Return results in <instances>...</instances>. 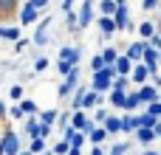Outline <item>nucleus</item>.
<instances>
[{
  "label": "nucleus",
  "instance_id": "obj_32",
  "mask_svg": "<svg viewBox=\"0 0 161 155\" xmlns=\"http://www.w3.org/2000/svg\"><path fill=\"white\" fill-rule=\"evenodd\" d=\"M17 11V0H0V14L3 17H11Z\"/></svg>",
  "mask_w": 161,
  "mask_h": 155
},
{
  "label": "nucleus",
  "instance_id": "obj_16",
  "mask_svg": "<svg viewBox=\"0 0 161 155\" xmlns=\"http://www.w3.org/2000/svg\"><path fill=\"white\" fill-rule=\"evenodd\" d=\"M96 25H99V31H102V37H105V40H110V37L116 34V25H113V17H105V14H99Z\"/></svg>",
  "mask_w": 161,
  "mask_h": 155
},
{
  "label": "nucleus",
  "instance_id": "obj_11",
  "mask_svg": "<svg viewBox=\"0 0 161 155\" xmlns=\"http://www.w3.org/2000/svg\"><path fill=\"white\" fill-rule=\"evenodd\" d=\"M158 59H161V51H156V48H150V45H147V48L142 51V59H139V62H144V65H147V71H150V73H156V71H158Z\"/></svg>",
  "mask_w": 161,
  "mask_h": 155
},
{
  "label": "nucleus",
  "instance_id": "obj_24",
  "mask_svg": "<svg viewBox=\"0 0 161 155\" xmlns=\"http://www.w3.org/2000/svg\"><path fill=\"white\" fill-rule=\"evenodd\" d=\"M23 130H25V136H28V138H31V136H37V130H40L37 116H23Z\"/></svg>",
  "mask_w": 161,
  "mask_h": 155
},
{
  "label": "nucleus",
  "instance_id": "obj_35",
  "mask_svg": "<svg viewBox=\"0 0 161 155\" xmlns=\"http://www.w3.org/2000/svg\"><path fill=\"white\" fill-rule=\"evenodd\" d=\"M28 45H31V40H28V37H25V40H23V37H17V40H14V54H25V51H28Z\"/></svg>",
  "mask_w": 161,
  "mask_h": 155
},
{
  "label": "nucleus",
  "instance_id": "obj_15",
  "mask_svg": "<svg viewBox=\"0 0 161 155\" xmlns=\"http://www.w3.org/2000/svg\"><path fill=\"white\" fill-rule=\"evenodd\" d=\"M122 110H127V113L142 110V102H139V96H136V88H127V90H125V104H122Z\"/></svg>",
  "mask_w": 161,
  "mask_h": 155
},
{
  "label": "nucleus",
  "instance_id": "obj_45",
  "mask_svg": "<svg viewBox=\"0 0 161 155\" xmlns=\"http://www.w3.org/2000/svg\"><path fill=\"white\" fill-rule=\"evenodd\" d=\"M142 8L144 11H156L158 8V0H142Z\"/></svg>",
  "mask_w": 161,
  "mask_h": 155
},
{
  "label": "nucleus",
  "instance_id": "obj_13",
  "mask_svg": "<svg viewBox=\"0 0 161 155\" xmlns=\"http://www.w3.org/2000/svg\"><path fill=\"white\" fill-rule=\"evenodd\" d=\"M85 138H88V144H105L110 136L105 133V127H102V124H93V127H88V130H85Z\"/></svg>",
  "mask_w": 161,
  "mask_h": 155
},
{
  "label": "nucleus",
  "instance_id": "obj_49",
  "mask_svg": "<svg viewBox=\"0 0 161 155\" xmlns=\"http://www.w3.org/2000/svg\"><path fill=\"white\" fill-rule=\"evenodd\" d=\"M65 155H82V150H79V147H68V152Z\"/></svg>",
  "mask_w": 161,
  "mask_h": 155
},
{
  "label": "nucleus",
  "instance_id": "obj_33",
  "mask_svg": "<svg viewBox=\"0 0 161 155\" xmlns=\"http://www.w3.org/2000/svg\"><path fill=\"white\" fill-rule=\"evenodd\" d=\"M142 110H147L150 116L161 119V99H156V102H147V104H142Z\"/></svg>",
  "mask_w": 161,
  "mask_h": 155
},
{
  "label": "nucleus",
  "instance_id": "obj_52",
  "mask_svg": "<svg viewBox=\"0 0 161 155\" xmlns=\"http://www.w3.org/2000/svg\"><path fill=\"white\" fill-rule=\"evenodd\" d=\"M17 3H20V0H17Z\"/></svg>",
  "mask_w": 161,
  "mask_h": 155
},
{
  "label": "nucleus",
  "instance_id": "obj_46",
  "mask_svg": "<svg viewBox=\"0 0 161 155\" xmlns=\"http://www.w3.org/2000/svg\"><path fill=\"white\" fill-rule=\"evenodd\" d=\"M57 71H59V73L65 76V73L71 71V62H65V59H59V62H57Z\"/></svg>",
  "mask_w": 161,
  "mask_h": 155
},
{
  "label": "nucleus",
  "instance_id": "obj_1",
  "mask_svg": "<svg viewBox=\"0 0 161 155\" xmlns=\"http://www.w3.org/2000/svg\"><path fill=\"white\" fill-rule=\"evenodd\" d=\"M116 73H113V65H102L99 71H93V76H91V90H96V93H108L110 90V79H113Z\"/></svg>",
  "mask_w": 161,
  "mask_h": 155
},
{
  "label": "nucleus",
  "instance_id": "obj_5",
  "mask_svg": "<svg viewBox=\"0 0 161 155\" xmlns=\"http://www.w3.org/2000/svg\"><path fill=\"white\" fill-rule=\"evenodd\" d=\"M74 11H76V25H79V31H85V28L93 23V0H82L79 6H74Z\"/></svg>",
  "mask_w": 161,
  "mask_h": 155
},
{
  "label": "nucleus",
  "instance_id": "obj_17",
  "mask_svg": "<svg viewBox=\"0 0 161 155\" xmlns=\"http://www.w3.org/2000/svg\"><path fill=\"white\" fill-rule=\"evenodd\" d=\"M130 68H133V62H130L125 54H119V56L113 59V73H116V76H127V73H130Z\"/></svg>",
  "mask_w": 161,
  "mask_h": 155
},
{
  "label": "nucleus",
  "instance_id": "obj_10",
  "mask_svg": "<svg viewBox=\"0 0 161 155\" xmlns=\"http://www.w3.org/2000/svg\"><path fill=\"white\" fill-rule=\"evenodd\" d=\"M156 138H158V133H156L153 127H136V130H133V141H139L142 147H150Z\"/></svg>",
  "mask_w": 161,
  "mask_h": 155
},
{
  "label": "nucleus",
  "instance_id": "obj_51",
  "mask_svg": "<svg viewBox=\"0 0 161 155\" xmlns=\"http://www.w3.org/2000/svg\"><path fill=\"white\" fill-rule=\"evenodd\" d=\"M142 155H161V152H156V150H150V147H147V150H144Z\"/></svg>",
  "mask_w": 161,
  "mask_h": 155
},
{
  "label": "nucleus",
  "instance_id": "obj_23",
  "mask_svg": "<svg viewBox=\"0 0 161 155\" xmlns=\"http://www.w3.org/2000/svg\"><path fill=\"white\" fill-rule=\"evenodd\" d=\"M57 113H59L57 107H48V110H37V121H40V124H51V127H54V119H57Z\"/></svg>",
  "mask_w": 161,
  "mask_h": 155
},
{
  "label": "nucleus",
  "instance_id": "obj_7",
  "mask_svg": "<svg viewBox=\"0 0 161 155\" xmlns=\"http://www.w3.org/2000/svg\"><path fill=\"white\" fill-rule=\"evenodd\" d=\"M68 124L74 127V130H88V127H93V121H91V113L88 110H71V119H68Z\"/></svg>",
  "mask_w": 161,
  "mask_h": 155
},
{
  "label": "nucleus",
  "instance_id": "obj_22",
  "mask_svg": "<svg viewBox=\"0 0 161 155\" xmlns=\"http://www.w3.org/2000/svg\"><path fill=\"white\" fill-rule=\"evenodd\" d=\"M17 37H23V28H20V25H0V40L14 42Z\"/></svg>",
  "mask_w": 161,
  "mask_h": 155
},
{
  "label": "nucleus",
  "instance_id": "obj_14",
  "mask_svg": "<svg viewBox=\"0 0 161 155\" xmlns=\"http://www.w3.org/2000/svg\"><path fill=\"white\" fill-rule=\"evenodd\" d=\"M147 48V40H133L130 45H127V51H125V56L130 59V62H139L142 59V51Z\"/></svg>",
  "mask_w": 161,
  "mask_h": 155
},
{
  "label": "nucleus",
  "instance_id": "obj_21",
  "mask_svg": "<svg viewBox=\"0 0 161 155\" xmlns=\"http://www.w3.org/2000/svg\"><path fill=\"white\" fill-rule=\"evenodd\" d=\"M45 147H48V138H40V136H31V138H28V144H25V150H28L31 155H40Z\"/></svg>",
  "mask_w": 161,
  "mask_h": 155
},
{
  "label": "nucleus",
  "instance_id": "obj_29",
  "mask_svg": "<svg viewBox=\"0 0 161 155\" xmlns=\"http://www.w3.org/2000/svg\"><path fill=\"white\" fill-rule=\"evenodd\" d=\"M99 56H102V62H105V65H113V59L119 56V51H116L113 45H105V48L99 51Z\"/></svg>",
  "mask_w": 161,
  "mask_h": 155
},
{
  "label": "nucleus",
  "instance_id": "obj_50",
  "mask_svg": "<svg viewBox=\"0 0 161 155\" xmlns=\"http://www.w3.org/2000/svg\"><path fill=\"white\" fill-rule=\"evenodd\" d=\"M6 110H8V107H6V102H0V119H6Z\"/></svg>",
  "mask_w": 161,
  "mask_h": 155
},
{
  "label": "nucleus",
  "instance_id": "obj_31",
  "mask_svg": "<svg viewBox=\"0 0 161 155\" xmlns=\"http://www.w3.org/2000/svg\"><path fill=\"white\" fill-rule=\"evenodd\" d=\"M96 6H99V14H105V17H113V11H116V0H102Z\"/></svg>",
  "mask_w": 161,
  "mask_h": 155
},
{
  "label": "nucleus",
  "instance_id": "obj_36",
  "mask_svg": "<svg viewBox=\"0 0 161 155\" xmlns=\"http://www.w3.org/2000/svg\"><path fill=\"white\" fill-rule=\"evenodd\" d=\"M23 93H25V88H23V85H11V88H8V99H11V102H20V99H23Z\"/></svg>",
  "mask_w": 161,
  "mask_h": 155
},
{
  "label": "nucleus",
  "instance_id": "obj_41",
  "mask_svg": "<svg viewBox=\"0 0 161 155\" xmlns=\"http://www.w3.org/2000/svg\"><path fill=\"white\" fill-rule=\"evenodd\" d=\"M71 90H74V88H68L65 82H59V88H57V96H59V99H68V96H71Z\"/></svg>",
  "mask_w": 161,
  "mask_h": 155
},
{
  "label": "nucleus",
  "instance_id": "obj_34",
  "mask_svg": "<svg viewBox=\"0 0 161 155\" xmlns=\"http://www.w3.org/2000/svg\"><path fill=\"white\" fill-rule=\"evenodd\" d=\"M110 88H116V90H127V88H130V79H127V76H113V79H110Z\"/></svg>",
  "mask_w": 161,
  "mask_h": 155
},
{
  "label": "nucleus",
  "instance_id": "obj_12",
  "mask_svg": "<svg viewBox=\"0 0 161 155\" xmlns=\"http://www.w3.org/2000/svg\"><path fill=\"white\" fill-rule=\"evenodd\" d=\"M59 59H65V62H71V65H79L82 48H79V45H62V48H59Z\"/></svg>",
  "mask_w": 161,
  "mask_h": 155
},
{
  "label": "nucleus",
  "instance_id": "obj_26",
  "mask_svg": "<svg viewBox=\"0 0 161 155\" xmlns=\"http://www.w3.org/2000/svg\"><path fill=\"white\" fill-rule=\"evenodd\" d=\"M153 31H158V25H156L153 20H144V23H139V40H147Z\"/></svg>",
  "mask_w": 161,
  "mask_h": 155
},
{
  "label": "nucleus",
  "instance_id": "obj_40",
  "mask_svg": "<svg viewBox=\"0 0 161 155\" xmlns=\"http://www.w3.org/2000/svg\"><path fill=\"white\" fill-rule=\"evenodd\" d=\"M42 71H48V56H37L34 59V73H42Z\"/></svg>",
  "mask_w": 161,
  "mask_h": 155
},
{
  "label": "nucleus",
  "instance_id": "obj_38",
  "mask_svg": "<svg viewBox=\"0 0 161 155\" xmlns=\"http://www.w3.org/2000/svg\"><path fill=\"white\" fill-rule=\"evenodd\" d=\"M6 119H11V121H23V110H20V104L8 107V110H6Z\"/></svg>",
  "mask_w": 161,
  "mask_h": 155
},
{
  "label": "nucleus",
  "instance_id": "obj_37",
  "mask_svg": "<svg viewBox=\"0 0 161 155\" xmlns=\"http://www.w3.org/2000/svg\"><path fill=\"white\" fill-rule=\"evenodd\" d=\"M68 147H71V144H68L65 138H59V141H54V147H51V152H54V155H65V152H68Z\"/></svg>",
  "mask_w": 161,
  "mask_h": 155
},
{
  "label": "nucleus",
  "instance_id": "obj_27",
  "mask_svg": "<svg viewBox=\"0 0 161 155\" xmlns=\"http://www.w3.org/2000/svg\"><path fill=\"white\" fill-rule=\"evenodd\" d=\"M17 104H20V110H23V116H37V110H40L34 99H20Z\"/></svg>",
  "mask_w": 161,
  "mask_h": 155
},
{
  "label": "nucleus",
  "instance_id": "obj_30",
  "mask_svg": "<svg viewBox=\"0 0 161 155\" xmlns=\"http://www.w3.org/2000/svg\"><path fill=\"white\" fill-rule=\"evenodd\" d=\"M65 28L68 31H74V34H79V25H76V11L71 8V11H65Z\"/></svg>",
  "mask_w": 161,
  "mask_h": 155
},
{
  "label": "nucleus",
  "instance_id": "obj_19",
  "mask_svg": "<svg viewBox=\"0 0 161 155\" xmlns=\"http://www.w3.org/2000/svg\"><path fill=\"white\" fill-rule=\"evenodd\" d=\"M136 130V113H122L119 116V133H133Z\"/></svg>",
  "mask_w": 161,
  "mask_h": 155
},
{
  "label": "nucleus",
  "instance_id": "obj_4",
  "mask_svg": "<svg viewBox=\"0 0 161 155\" xmlns=\"http://www.w3.org/2000/svg\"><path fill=\"white\" fill-rule=\"evenodd\" d=\"M113 25H116V31H133V28H136V25H133V20H130V8H127V3H125V0H116Z\"/></svg>",
  "mask_w": 161,
  "mask_h": 155
},
{
  "label": "nucleus",
  "instance_id": "obj_25",
  "mask_svg": "<svg viewBox=\"0 0 161 155\" xmlns=\"http://www.w3.org/2000/svg\"><path fill=\"white\" fill-rule=\"evenodd\" d=\"M79 73H82V71H79V65H71V71L62 76V82H65L68 88H76V85H79Z\"/></svg>",
  "mask_w": 161,
  "mask_h": 155
},
{
  "label": "nucleus",
  "instance_id": "obj_2",
  "mask_svg": "<svg viewBox=\"0 0 161 155\" xmlns=\"http://www.w3.org/2000/svg\"><path fill=\"white\" fill-rule=\"evenodd\" d=\"M23 150V141H20V133H14L11 127H6L0 133V155H17Z\"/></svg>",
  "mask_w": 161,
  "mask_h": 155
},
{
  "label": "nucleus",
  "instance_id": "obj_48",
  "mask_svg": "<svg viewBox=\"0 0 161 155\" xmlns=\"http://www.w3.org/2000/svg\"><path fill=\"white\" fill-rule=\"evenodd\" d=\"M74 6H76V0H62V6H59V8H62V11H71Z\"/></svg>",
  "mask_w": 161,
  "mask_h": 155
},
{
  "label": "nucleus",
  "instance_id": "obj_42",
  "mask_svg": "<svg viewBox=\"0 0 161 155\" xmlns=\"http://www.w3.org/2000/svg\"><path fill=\"white\" fill-rule=\"evenodd\" d=\"M28 3H31L40 14H45V8H48V3H51V0H28Z\"/></svg>",
  "mask_w": 161,
  "mask_h": 155
},
{
  "label": "nucleus",
  "instance_id": "obj_43",
  "mask_svg": "<svg viewBox=\"0 0 161 155\" xmlns=\"http://www.w3.org/2000/svg\"><path fill=\"white\" fill-rule=\"evenodd\" d=\"M102 65H105V62H102V56H99V54H93V56H91V71H99Z\"/></svg>",
  "mask_w": 161,
  "mask_h": 155
},
{
  "label": "nucleus",
  "instance_id": "obj_8",
  "mask_svg": "<svg viewBox=\"0 0 161 155\" xmlns=\"http://www.w3.org/2000/svg\"><path fill=\"white\" fill-rule=\"evenodd\" d=\"M136 96H139V102H142V104H147V102H156V99H161V90L156 88V85L144 82V85H139V88H136Z\"/></svg>",
  "mask_w": 161,
  "mask_h": 155
},
{
  "label": "nucleus",
  "instance_id": "obj_9",
  "mask_svg": "<svg viewBox=\"0 0 161 155\" xmlns=\"http://www.w3.org/2000/svg\"><path fill=\"white\" fill-rule=\"evenodd\" d=\"M96 104H105V93H96V90L88 88V90L82 93V107H79V110H88V113H91Z\"/></svg>",
  "mask_w": 161,
  "mask_h": 155
},
{
  "label": "nucleus",
  "instance_id": "obj_6",
  "mask_svg": "<svg viewBox=\"0 0 161 155\" xmlns=\"http://www.w3.org/2000/svg\"><path fill=\"white\" fill-rule=\"evenodd\" d=\"M14 14H17L20 25H31V23H37V20H40V11H37V8H34L28 0H20V3H17V11H14Z\"/></svg>",
  "mask_w": 161,
  "mask_h": 155
},
{
  "label": "nucleus",
  "instance_id": "obj_20",
  "mask_svg": "<svg viewBox=\"0 0 161 155\" xmlns=\"http://www.w3.org/2000/svg\"><path fill=\"white\" fill-rule=\"evenodd\" d=\"M102 127H105L108 136H119V116H116V113H108V116L102 119Z\"/></svg>",
  "mask_w": 161,
  "mask_h": 155
},
{
  "label": "nucleus",
  "instance_id": "obj_44",
  "mask_svg": "<svg viewBox=\"0 0 161 155\" xmlns=\"http://www.w3.org/2000/svg\"><path fill=\"white\" fill-rule=\"evenodd\" d=\"M37 136H40V138H51V124H40Z\"/></svg>",
  "mask_w": 161,
  "mask_h": 155
},
{
  "label": "nucleus",
  "instance_id": "obj_39",
  "mask_svg": "<svg viewBox=\"0 0 161 155\" xmlns=\"http://www.w3.org/2000/svg\"><path fill=\"white\" fill-rule=\"evenodd\" d=\"M68 119H71V110H65V113H57V119H54V124H57L59 130H65V127H68Z\"/></svg>",
  "mask_w": 161,
  "mask_h": 155
},
{
  "label": "nucleus",
  "instance_id": "obj_3",
  "mask_svg": "<svg viewBox=\"0 0 161 155\" xmlns=\"http://www.w3.org/2000/svg\"><path fill=\"white\" fill-rule=\"evenodd\" d=\"M31 42H34V45H40V48H45V45L51 42V17H48V14H40Z\"/></svg>",
  "mask_w": 161,
  "mask_h": 155
},
{
  "label": "nucleus",
  "instance_id": "obj_47",
  "mask_svg": "<svg viewBox=\"0 0 161 155\" xmlns=\"http://www.w3.org/2000/svg\"><path fill=\"white\" fill-rule=\"evenodd\" d=\"M88 155H105V147L102 144H91V152Z\"/></svg>",
  "mask_w": 161,
  "mask_h": 155
},
{
  "label": "nucleus",
  "instance_id": "obj_18",
  "mask_svg": "<svg viewBox=\"0 0 161 155\" xmlns=\"http://www.w3.org/2000/svg\"><path fill=\"white\" fill-rule=\"evenodd\" d=\"M158 124L161 121L156 119V116H150L147 110H136V127H153V130H156Z\"/></svg>",
  "mask_w": 161,
  "mask_h": 155
},
{
  "label": "nucleus",
  "instance_id": "obj_28",
  "mask_svg": "<svg viewBox=\"0 0 161 155\" xmlns=\"http://www.w3.org/2000/svg\"><path fill=\"white\" fill-rule=\"evenodd\" d=\"M130 147H133L130 141H119V144H113L110 150H105V155H127V152H130Z\"/></svg>",
  "mask_w": 161,
  "mask_h": 155
}]
</instances>
